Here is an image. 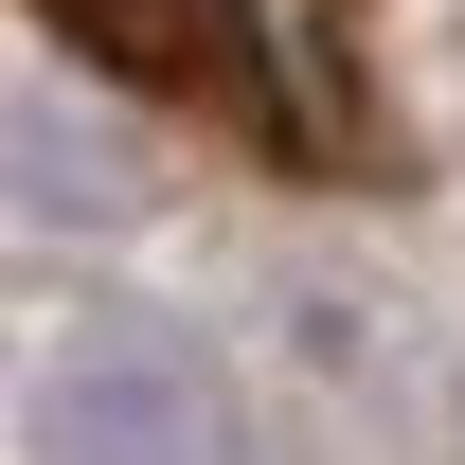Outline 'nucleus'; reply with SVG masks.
Segmentation results:
<instances>
[{"mask_svg": "<svg viewBox=\"0 0 465 465\" xmlns=\"http://www.w3.org/2000/svg\"><path fill=\"white\" fill-rule=\"evenodd\" d=\"M72 72H108L125 108L179 143L287 179V197H394L411 108H394V0H18Z\"/></svg>", "mask_w": 465, "mask_h": 465, "instance_id": "f257e3e1", "label": "nucleus"}]
</instances>
